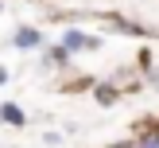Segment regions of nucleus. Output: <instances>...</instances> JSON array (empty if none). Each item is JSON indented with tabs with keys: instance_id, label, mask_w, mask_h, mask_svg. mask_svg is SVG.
<instances>
[{
	"instance_id": "8",
	"label": "nucleus",
	"mask_w": 159,
	"mask_h": 148,
	"mask_svg": "<svg viewBox=\"0 0 159 148\" xmlns=\"http://www.w3.org/2000/svg\"><path fill=\"white\" fill-rule=\"evenodd\" d=\"M155 82H159V74H155Z\"/></svg>"
},
{
	"instance_id": "6",
	"label": "nucleus",
	"mask_w": 159,
	"mask_h": 148,
	"mask_svg": "<svg viewBox=\"0 0 159 148\" xmlns=\"http://www.w3.org/2000/svg\"><path fill=\"white\" fill-rule=\"evenodd\" d=\"M109 148H132V144H128V140H120V144H109Z\"/></svg>"
},
{
	"instance_id": "2",
	"label": "nucleus",
	"mask_w": 159,
	"mask_h": 148,
	"mask_svg": "<svg viewBox=\"0 0 159 148\" xmlns=\"http://www.w3.org/2000/svg\"><path fill=\"white\" fill-rule=\"evenodd\" d=\"M12 43L20 47V51H27V47H39V43H43V31H35V27H20V31L12 35Z\"/></svg>"
},
{
	"instance_id": "7",
	"label": "nucleus",
	"mask_w": 159,
	"mask_h": 148,
	"mask_svg": "<svg viewBox=\"0 0 159 148\" xmlns=\"http://www.w3.org/2000/svg\"><path fill=\"white\" fill-rule=\"evenodd\" d=\"M4 78H8V74H4V70H0V82H4Z\"/></svg>"
},
{
	"instance_id": "5",
	"label": "nucleus",
	"mask_w": 159,
	"mask_h": 148,
	"mask_svg": "<svg viewBox=\"0 0 159 148\" xmlns=\"http://www.w3.org/2000/svg\"><path fill=\"white\" fill-rule=\"evenodd\" d=\"M97 101L101 105H113L116 101V86H97Z\"/></svg>"
},
{
	"instance_id": "4",
	"label": "nucleus",
	"mask_w": 159,
	"mask_h": 148,
	"mask_svg": "<svg viewBox=\"0 0 159 148\" xmlns=\"http://www.w3.org/2000/svg\"><path fill=\"white\" fill-rule=\"evenodd\" d=\"M132 148H159V129H144L132 140Z\"/></svg>"
},
{
	"instance_id": "3",
	"label": "nucleus",
	"mask_w": 159,
	"mask_h": 148,
	"mask_svg": "<svg viewBox=\"0 0 159 148\" xmlns=\"http://www.w3.org/2000/svg\"><path fill=\"white\" fill-rule=\"evenodd\" d=\"M0 121H8V125H16V129H20V125H27V117H23L20 105H12V101H8V105H0Z\"/></svg>"
},
{
	"instance_id": "1",
	"label": "nucleus",
	"mask_w": 159,
	"mask_h": 148,
	"mask_svg": "<svg viewBox=\"0 0 159 148\" xmlns=\"http://www.w3.org/2000/svg\"><path fill=\"white\" fill-rule=\"evenodd\" d=\"M62 51H97V39L82 35V31H66L62 35Z\"/></svg>"
}]
</instances>
